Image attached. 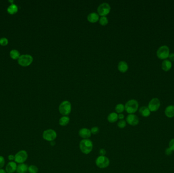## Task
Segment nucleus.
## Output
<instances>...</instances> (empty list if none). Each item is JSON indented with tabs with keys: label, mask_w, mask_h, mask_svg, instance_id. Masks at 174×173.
<instances>
[{
	"label": "nucleus",
	"mask_w": 174,
	"mask_h": 173,
	"mask_svg": "<svg viewBox=\"0 0 174 173\" xmlns=\"http://www.w3.org/2000/svg\"><path fill=\"white\" fill-rule=\"evenodd\" d=\"M165 115L168 118L174 117V105H169L166 107L165 110Z\"/></svg>",
	"instance_id": "14"
},
{
	"label": "nucleus",
	"mask_w": 174,
	"mask_h": 173,
	"mask_svg": "<svg viewBox=\"0 0 174 173\" xmlns=\"http://www.w3.org/2000/svg\"><path fill=\"white\" fill-rule=\"evenodd\" d=\"M126 121L127 123L131 126H136L138 125L140 120L138 116L134 114H132L127 116L126 118Z\"/></svg>",
	"instance_id": "11"
},
{
	"label": "nucleus",
	"mask_w": 174,
	"mask_h": 173,
	"mask_svg": "<svg viewBox=\"0 0 174 173\" xmlns=\"http://www.w3.org/2000/svg\"><path fill=\"white\" fill-rule=\"evenodd\" d=\"M8 43V40L5 37H3L0 39V44L2 46H6Z\"/></svg>",
	"instance_id": "28"
},
{
	"label": "nucleus",
	"mask_w": 174,
	"mask_h": 173,
	"mask_svg": "<svg viewBox=\"0 0 174 173\" xmlns=\"http://www.w3.org/2000/svg\"><path fill=\"white\" fill-rule=\"evenodd\" d=\"M33 61V58L30 54H23L20 56L18 58V64L24 67L28 66Z\"/></svg>",
	"instance_id": "8"
},
{
	"label": "nucleus",
	"mask_w": 174,
	"mask_h": 173,
	"mask_svg": "<svg viewBox=\"0 0 174 173\" xmlns=\"http://www.w3.org/2000/svg\"><path fill=\"white\" fill-rule=\"evenodd\" d=\"M78 135L83 139H88L91 137V132L90 129L87 128H82L78 131Z\"/></svg>",
	"instance_id": "12"
},
{
	"label": "nucleus",
	"mask_w": 174,
	"mask_h": 173,
	"mask_svg": "<svg viewBox=\"0 0 174 173\" xmlns=\"http://www.w3.org/2000/svg\"><path fill=\"white\" fill-rule=\"evenodd\" d=\"M8 159L10 160V162H13V160H14V159H15V156L12 155V154L9 155L8 156Z\"/></svg>",
	"instance_id": "34"
},
{
	"label": "nucleus",
	"mask_w": 174,
	"mask_h": 173,
	"mask_svg": "<svg viewBox=\"0 0 174 173\" xmlns=\"http://www.w3.org/2000/svg\"><path fill=\"white\" fill-rule=\"evenodd\" d=\"M90 131H91L92 134L97 135L99 132V129L98 127H92Z\"/></svg>",
	"instance_id": "29"
},
{
	"label": "nucleus",
	"mask_w": 174,
	"mask_h": 173,
	"mask_svg": "<svg viewBox=\"0 0 174 173\" xmlns=\"http://www.w3.org/2000/svg\"><path fill=\"white\" fill-rule=\"evenodd\" d=\"M10 56L12 58H13L14 60H16V59H18L19 57L20 56V53L18 50L13 49V50H11L10 52Z\"/></svg>",
	"instance_id": "23"
},
{
	"label": "nucleus",
	"mask_w": 174,
	"mask_h": 173,
	"mask_svg": "<svg viewBox=\"0 0 174 173\" xmlns=\"http://www.w3.org/2000/svg\"><path fill=\"white\" fill-rule=\"evenodd\" d=\"M0 173H7L6 170H5L4 169H0Z\"/></svg>",
	"instance_id": "37"
},
{
	"label": "nucleus",
	"mask_w": 174,
	"mask_h": 173,
	"mask_svg": "<svg viewBox=\"0 0 174 173\" xmlns=\"http://www.w3.org/2000/svg\"><path fill=\"white\" fill-rule=\"evenodd\" d=\"M126 125H127V122L126 121V120L124 119L119 121L117 123V126L119 129H124L125 127H126Z\"/></svg>",
	"instance_id": "27"
},
{
	"label": "nucleus",
	"mask_w": 174,
	"mask_h": 173,
	"mask_svg": "<svg viewBox=\"0 0 174 173\" xmlns=\"http://www.w3.org/2000/svg\"><path fill=\"white\" fill-rule=\"evenodd\" d=\"M172 153H173V151H172V150H171L169 147H168V148H167L165 149V155H167V156H171Z\"/></svg>",
	"instance_id": "32"
},
{
	"label": "nucleus",
	"mask_w": 174,
	"mask_h": 173,
	"mask_svg": "<svg viewBox=\"0 0 174 173\" xmlns=\"http://www.w3.org/2000/svg\"><path fill=\"white\" fill-rule=\"evenodd\" d=\"M79 147L81 152L83 154L87 155L92 151L93 148V143L89 139H83L80 141Z\"/></svg>",
	"instance_id": "1"
},
{
	"label": "nucleus",
	"mask_w": 174,
	"mask_h": 173,
	"mask_svg": "<svg viewBox=\"0 0 174 173\" xmlns=\"http://www.w3.org/2000/svg\"><path fill=\"white\" fill-rule=\"evenodd\" d=\"M87 19L91 23H95L99 20V16L97 13L92 12L88 15Z\"/></svg>",
	"instance_id": "16"
},
{
	"label": "nucleus",
	"mask_w": 174,
	"mask_h": 173,
	"mask_svg": "<svg viewBox=\"0 0 174 173\" xmlns=\"http://www.w3.org/2000/svg\"><path fill=\"white\" fill-rule=\"evenodd\" d=\"M172 62L169 60H163L161 64V68L165 72H168L172 69Z\"/></svg>",
	"instance_id": "15"
},
{
	"label": "nucleus",
	"mask_w": 174,
	"mask_h": 173,
	"mask_svg": "<svg viewBox=\"0 0 174 173\" xmlns=\"http://www.w3.org/2000/svg\"><path fill=\"white\" fill-rule=\"evenodd\" d=\"M39 169L35 165H31L28 168V172L29 173H38Z\"/></svg>",
	"instance_id": "25"
},
{
	"label": "nucleus",
	"mask_w": 174,
	"mask_h": 173,
	"mask_svg": "<svg viewBox=\"0 0 174 173\" xmlns=\"http://www.w3.org/2000/svg\"><path fill=\"white\" fill-rule=\"evenodd\" d=\"M118 69L119 71L121 72V73H124L127 72L128 69V65L126 62L124 61H121L119 62L118 65Z\"/></svg>",
	"instance_id": "18"
},
{
	"label": "nucleus",
	"mask_w": 174,
	"mask_h": 173,
	"mask_svg": "<svg viewBox=\"0 0 174 173\" xmlns=\"http://www.w3.org/2000/svg\"><path fill=\"white\" fill-rule=\"evenodd\" d=\"M18 165L15 162H10L6 166V171L7 173H14L16 172Z\"/></svg>",
	"instance_id": "13"
},
{
	"label": "nucleus",
	"mask_w": 174,
	"mask_h": 173,
	"mask_svg": "<svg viewBox=\"0 0 174 173\" xmlns=\"http://www.w3.org/2000/svg\"><path fill=\"white\" fill-rule=\"evenodd\" d=\"M115 110L117 113L119 114L122 113L125 110V106L122 104H119L117 105V106L115 107Z\"/></svg>",
	"instance_id": "24"
},
{
	"label": "nucleus",
	"mask_w": 174,
	"mask_h": 173,
	"mask_svg": "<svg viewBox=\"0 0 174 173\" xmlns=\"http://www.w3.org/2000/svg\"><path fill=\"white\" fill-rule=\"evenodd\" d=\"M139 113L141 115L144 117H149L151 114V111H150L149 109L147 107L143 106L141 107V108L138 110Z\"/></svg>",
	"instance_id": "17"
},
{
	"label": "nucleus",
	"mask_w": 174,
	"mask_h": 173,
	"mask_svg": "<svg viewBox=\"0 0 174 173\" xmlns=\"http://www.w3.org/2000/svg\"><path fill=\"white\" fill-rule=\"evenodd\" d=\"M70 122V118L68 116H63L59 120V123L62 127L67 126Z\"/></svg>",
	"instance_id": "21"
},
{
	"label": "nucleus",
	"mask_w": 174,
	"mask_h": 173,
	"mask_svg": "<svg viewBox=\"0 0 174 173\" xmlns=\"http://www.w3.org/2000/svg\"><path fill=\"white\" fill-rule=\"evenodd\" d=\"M71 103L68 101H63L59 107V111L63 116H68L71 112Z\"/></svg>",
	"instance_id": "3"
},
{
	"label": "nucleus",
	"mask_w": 174,
	"mask_h": 173,
	"mask_svg": "<svg viewBox=\"0 0 174 173\" xmlns=\"http://www.w3.org/2000/svg\"><path fill=\"white\" fill-rule=\"evenodd\" d=\"M125 110L129 114H134L138 110V103L136 100H130L127 101L125 105Z\"/></svg>",
	"instance_id": "2"
},
{
	"label": "nucleus",
	"mask_w": 174,
	"mask_h": 173,
	"mask_svg": "<svg viewBox=\"0 0 174 173\" xmlns=\"http://www.w3.org/2000/svg\"><path fill=\"white\" fill-rule=\"evenodd\" d=\"M169 58L171 62H174V53H170L169 56Z\"/></svg>",
	"instance_id": "35"
},
{
	"label": "nucleus",
	"mask_w": 174,
	"mask_h": 173,
	"mask_svg": "<svg viewBox=\"0 0 174 173\" xmlns=\"http://www.w3.org/2000/svg\"><path fill=\"white\" fill-rule=\"evenodd\" d=\"M109 20L106 16H102L99 19V23L102 26H105L107 25Z\"/></svg>",
	"instance_id": "26"
},
{
	"label": "nucleus",
	"mask_w": 174,
	"mask_h": 173,
	"mask_svg": "<svg viewBox=\"0 0 174 173\" xmlns=\"http://www.w3.org/2000/svg\"><path fill=\"white\" fill-rule=\"evenodd\" d=\"M169 147L172 150V151H174V138L170 140L169 144Z\"/></svg>",
	"instance_id": "31"
},
{
	"label": "nucleus",
	"mask_w": 174,
	"mask_h": 173,
	"mask_svg": "<svg viewBox=\"0 0 174 173\" xmlns=\"http://www.w3.org/2000/svg\"><path fill=\"white\" fill-rule=\"evenodd\" d=\"M29 166L25 163L18 165L16 172L17 173H27L28 172Z\"/></svg>",
	"instance_id": "19"
},
{
	"label": "nucleus",
	"mask_w": 174,
	"mask_h": 173,
	"mask_svg": "<svg viewBox=\"0 0 174 173\" xmlns=\"http://www.w3.org/2000/svg\"><path fill=\"white\" fill-rule=\"evenodd\" d=\"M50 144H51V145L52 146H55V144H56V142H55V141H52V142H50Z\"/></svg>",
	"instance_id": "38"
},
{
	"label": "nucleus",
	"mask_w": 174,
	"mask_h": 173,
	"mask_svg": "<svg viewBox=\"0 0 174 173\" xmlns=\"http://www.w3.org/2000/svg\"><path fill=\"white\" fill-rule=\"evenodd\" d=\"M5 164V160L3 156H0V169H2Z\"/></svg>",
	"instance_id": "30"
},
{
	"label": "nucleus",
	"mask_w": 174,
	"mask_h": 173,
	"mask_svg": "<svg viewBox=\"0 0 174 173\" xmlns=\"http://www.w3.org/2000/svg\"><path fill=\"white\" fill-rule=\"evenodd\" d=\"M7 11L9 14H14L18 11V7L15 4L12 3L9 7L7 8Z\"/></svg>",
	"instance_id": "22"
},
{
	"label": "nucleus",
	"mask_w": 174,
	"mask_h": 173,
	"mask_svg": "<svg viewBox=\"0 0 174 173\" xmlns=\"http://www.w3.org/2000/svg\"><path fill=\"white\" fill-rule=\"evenodd\" d=\"M170 48L167 45L161 46L157 49L156 52V55L157 58L160 60H167L170 55Z\"/></svg>",
	"instance_id": "4"
},
{
	"label": "nucleus",
	"mask_w": 174,
	"mask_h": 173,
	"mask_svg": "<svg viewBox=\"0 0 174 173\" xmlns=\"http://www.w3.org/2000/svg\"><path fill=\"white\" fill-rule=\"evenodd\" d=\"M28 158V154L27 153V151L24 150H22L16 153L15 155L14 162L19 164H24L25 162H26Z\"/></svg>",
	"instance_id": "7"
},
{
	"label": "nucleus",
	"mask_w": 174,
	"mask_h": 173,
	"mask_svg": "<svg viewBox=\"0 0 174 173\" xmlns=\"http://www.w3.org/2000/svg\"><path fill=\"white\" fill-rule=\"evenodd\" d=\"M161 107V102L158 98H153L148 104V108L151 112H156Z\"/></svg>",
	"instance_id": "10"
},
{
	"label": "nucleus",
	"mask_w": 174,
	"mask_h": 173,
	"mask_svg": "<svg viewBox=\"0 0 174 173\" xmlns=\"http://www.w3.org/2000/svg\"><path fill=\"white\" fill-rule=\"evenodd\" d=\"M124 118V115L122 114V113H121V114H118V119L120 120H123Z\"/></svg>",
	"instance_id": "36"
},
{
	"label": "nucleus",
	"mask_w": 174,
	"mask_h": 173,
	"mask_svg": "<svg viewBox=\"0 0 174 173\" xmlns=\"http://www.w3.org/2000/svg\"><path fill=\"white\" fill-rule=\"evenodd\" d=\"M42 137L47 141L52 142L56 140L57 137V133L54 129H47L43 132Z\"/></svg>",
	"instance_id": "5"
},
{
	"label": "nucleus",
	"mask_w": 174,
	"mask_h": 173,
	"mask_svg": "<svg viewBox=\"0 0 174 173\" xmlns=\"http://www.w3.org/2000/svg\"><path fill=\"white\" fill-rule=\"evenodd\" d=\"M99 153L100 156H105L106 154H107V151H106L105 149L101 148L99 150Z\"/></svg>",
	"instance_id": "33"
},
{
	"label": "nucleus",
	"mask_w": 174,
	"mask_h": 173,
	"mask_svg": "<svg viewBox=\"0 0 174 173\" xmlns=\"http://www.w3.org/2000/svg\"><path fill=\"white\" fill-rule=\"evenodd\" d=\"M107 121L111 123H113L118 120V114L116 112H112L109 114L107 117Z\"/></svg>",
	"instance_id": "20"
},
{
	"label": "nucleus",
	"mask_w": 174,
	"mask_h": 173,
	"mask_svg": "<svg viewBox=\"0 0 174 173\" xmlns=\"http://www.w3.org/2000/svg\"><path fill=\"white\" fill-rule=\"evenodd\" d=\"M96 166L100 169H105L109 166L110 161L105 156H99L95 161Z\"/></svg>",
	"instance_id": "6"
},
{
	"label": "nucleus",
	"mask_w": 174,
	"mask_h": 173,
	"mask_svg": "<svg viewBox=\"0 0 174 173\" xmlns=\"http://www.w3.org/2000/svg\"><path fill=\"white\" fill-rule=\"evenodd\" d=\"M111 6L107 3L101 4L97 8V12L99 15L105 16L109 14L111 11Z\"/></svg>",
	"instance_id": "9"
}]
</instances>
